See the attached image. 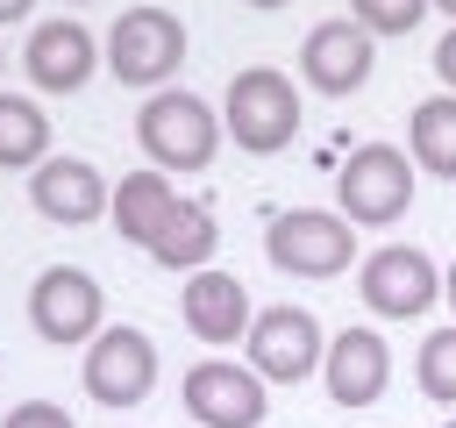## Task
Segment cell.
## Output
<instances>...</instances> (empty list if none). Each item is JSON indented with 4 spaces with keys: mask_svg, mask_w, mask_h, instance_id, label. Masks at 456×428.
<instances>
[{
    "mask_svg": "<svg viewBox=\"0 0 456 428\" xmlns=\"http://www.w3.org/2000/svg\"><path fill=\"white\" fill-rule=\"evenodd\" d=\"M78 378H86L93 407H142L150 385H157V342H150L142 328L114 321V328H100V335L86 342Z\"/></svg>",
    "mask_w": 456,
    "mask_h": 428,
    "instance_id": "obj_8",
    "label": "cell"
},
{
    "mask_svg": "<svg viewBox=\"0 0 456 428\" xmlns=\"http://www.w3.org/2000/svg\"><path fill=\"white\" fill-rule=\"evenodd\" d=\"M178 314H185V328L200 335V342H242L249 335V292H242V278L235 271H214V264H200V271H185V292H178Z\"/></svg>",
    "mask_w": 456,
    "mask_h": 428,
    "instance_id": "obj_15",
    "label": "cell"
},
{
    "mask_svg": "<svg viewBox=\"0 0 456 428\" xmlns=\"http://www.w3.org/2000/svg\"><path fill=\"white\" fill-rule=\"evenodd\" d=\"M178 185L164 178V171H128V178H114V193H107V221L121 228V243H135V250H150L157 235H164V221L178 214Z\"/></svg>",
    "mask_w": 456,
    "mask_h": 428,
    "instance_id": "obj_16",
    "label": "cell"
},
{
    "mask_svg": "<svg viewBox=\"0 0 456 428\" xmlns=\"http://www.w3.org/2000/svg\"><path fill=\"white\" fill-rule=\"evenodd\" d=\"M107 178H100V164H86V157H43L36 171H28V200H36V214L43 221H57V228H86V221H100L107 214Z\"/></svg>",
    "mask_w": 456,
    "mask_h": 428,
    "instance_id": "obj_13",
    "label": "cell"
},
{
    "mask_svg": "<svg viewBox=\"0 0 456 428\" xmlns=\"http://www.w3.org/2000/svg\"><path fill=\"white\" fill-rule=\"evenodd\" d=\"M50 157V114L28 93H0V171H36Z\"/></svg>",
    "mask_w": 456,
    "mask_h": 428,
    "instance_id": "obj_18",
    "label": "cell"
},
{
    "mask_svg": "<svg viewBox=\"0 0 456 428\" xmlns=\"http://www.w3.org/2000/svg\"><path fill=\"white\" fill-rule=\"evenodd\" d=\"M335 200H342L349 228H392L406 214V200H413V157L399 143H356L342 157Z\"/></svg>",
    "mask_w": 456,
    "mask_h": 428,
    "instance_id": "obj_3",
    "label": "cell"
},
{
    "mask_svg": "<svg viewBox=\"0 0 456 428\" xmlns=\"http://www.w3.org/2000/svg\"><path fill=\"white\" fill-rule=\"evenodd\" d=\"M321 385H328V399L335 407H378L385 399V385H392V342L378 335V328H342V335H328V350H321Z\"/></svg>",
    "mask_w": 456,
    "mask_h": 428,
    "instance_id": "obj_10",
    "label": "cell"
},
{
    "mask_svg": "<svg viewBox=\"0 0 456 428\" xmlns=\"http://www.w3.org/2000/svg\"><path fill=\"white\" fill-rule=\"evenodd\" d=\"M93 64H100V43H93V29H78L71 14L28 29V50H21L28 86H43V93H78V86L93 78Z\"/></svg>",
    "mask_w": 456,
    "mask_h": 428,
    "instance_id": "obj_14",
    "label": "cell"
},
{
    "mask_svg": "<svg viewBox=\"0 0 456 428\" xmlns=\"http://www.w3.org/2000/svg\"><path fill=\"white\" fill-rule=\"evenodd\" d=\"M71 7H78V0H71Z\"/></svg>",
    "mask_w": 456,
    "mask_h": 428,
    "instance_id": "obj_28",
    "label": "cell"
},
{
    "mask_svg": "<svg viewBox=\"0 0 456 428\" xmlns=\"http://www.w3.org/2000/svg\"><path fill=\"white\" fill-rule=\"evenodd\" d=\"M428 7H442V14H449V21H456V0H428Z\"/></svg>",
    "mask_w": 456,
    "mask_h": 428,
    "instance_id": "obj_27",
    "label": "cell"
},
{
    "mask_svg": "<svg viewBox=\"0 0 456 428\" xmlns=\"http://www.w3.org/2000/svg\"><path fill=\"white\" fill-rule=\"evenodd\" d=\"M0 428H71V414H64L57 399H21V407H7Z\"/></svg>",
    "mask_w": 456,
    "mask_h": 428,
    "instance_id": "obj_22",
    "label": "cell"
},
{
    "mask_svg": "<svg viewBox=\"0 0 456 428\" xmlns=\"http://www.w3.org/2000/svg\"><path fill=\"white\" fill-rule=\"evenodd\" d=\"M356 292H363V307H370L378 321H413V314H428V307L442 300V271H435L428 250H413V243H385V250L363 257Z\"/></svg>",
    "mask_w": 456,
    "mask_h": 428,
    "instance_id": "obj_7",
    "label": "cell"
},
{
    "mask_svg": "<svg viewBox=\"0 0 456 428\" xmlns=\"http://www.w3.org/2000/svg\"><path fill=\"white\" fill-rule=\"evenodd\" d=\"M242 7H264V14H271V7H285V0H242Z\"/></svg>",
    "mask_w": 456,
    "mask_h": 428,
    "instance_id": "obj_26",
    "label": "cell"
},
{
    "mask_svg": "<svg viewBox=\"0 0 456 428\" xmlns=\"http://www.w3.org/2000/svg\"><path fill=\"white\" fill-rule=\"evenodd\" d=\"M406 143H413V164L435 171V178H456V93H428L406 121Z\"/></svg>",
    "mask_w": 456,
    "mask_h": 428,
    "instance_id": "obj_19",
    "label": "cell"
},
{
    "mask_svg": "<svg viewBox=\"0 0 456 428\" xmlns=\"http://www.w3.org/2000/svg\"><path fill=\"white\" fill-rule=\"evenodd\" d=\"M413 378H420V392H428L435 407H456V321L435 328V335L413 350Z\"/></svg>",
    "mask_w": 456,
    "mask_h": 428,
    "instance_id": "obj_20",
    "label": "cell"
},
{
    "mask_svg": "<svg viewBox=\"0 0 456 428\" xmlns=\"http://www.w3.org/2000/svg\"><path fill=\"white\" fill-rule=\"evenodd\" d=\"M221 136L242 143L249 157H278L292 136H299V86L271 64H249L228 78V100H221Z\"/></svg>",
    "mask_w": 456,
    "mask_h": 428,
    "instance_id": "obj_2",
    "label": "cell"
},
{
    "mask_svg": "<svg viewBox=\"0 0 456 428\" xmlns=\"http://www.w3.org/2000/svg\"><path fill=\"white\" fill-rule=\"evenodd\" d=\"M28 328H36L43 342H57V350L93 342V335L107 328V292H100V278L78 271V264L36 271V285H28Z\"/></svg>",
    "mask_w": 456,
    "mask_h": 428,
    "instance_id": "obj_6",
    "label": "cell"
},
{
    "mask_svg": "<svg viewBox=\"0 0 456 428\" xmlns=\"http://www.w3.org/2000/svg\"><path fill=\"white\" fill-rule=\"evenodd\" d=\"M435 78L456 93V29H442V43H435Z\"/></svg>",
    "mask_w": 456,
    "mask_h": 428,
    "instance_id": "obj_23",
    "label": "cell"
},
{
    "mask_svg": "<svg viewBox=\"0 0 456 428\" xmlns=\"http://www.w3.org/2000/svg\"><path fill=\"white\" fill-rule=\"evenodd\" d=\"M420 14H428V0H349V21L370 36H406V29H420Z\"/></svg>",
    "mask_w": 456,
    "mask_h": 428,
    "instance_id": "obj_21",
    "label": "cell"
},
{
    "mask_svg": "<svg viewBox=\"0 0 456 428\" xmlns=\"http://www.w3.org/2000/svg\"><path fill=\"white\" fill-rule=\"evenodd\" d=\"M214 243H221L214 214H207L200 200H178V214H171L164 235L150 243V264H164V271H200V264L214 257Z\"/></svg>",
    "mask_w": 456,
    "mask_h": 428,
    "instance_id": "obj_17",
    "label": "cell"
},
{
    "mask_svg": "<svg viewBox=\"0 0 456 428\" xmlns=\"http://www.w3.org/2000/svg\"><path fill=\"white\" fill-rule=\"evenodd\" d=\"M442 300H449V314H456V264L442 271Z\"/></svg>",
    "mask_w": 456,
    "mask_h": 428,
    "instance_id": "obj_25",
    "label": "cell"
},
{
    "mask_svg": "<svg viewBox=\"0 0 456 428\" xmlns=\"http://www.w3.org/2000/svg\"><path fill=\"white\" fill-rule=\"evenodd\" d=\"M370 57H378V36H370V29H356L349 14L314 21V29H306V43H299V71H306V86H314V93H328V100L356 93V86L370 78Z\"/></svg>",
    "mask_w": 456,
    "mask_h": 428,
    "instance_id": "obj_12",
    "label": "cell"
},
{
    "mask_svg": "<svg viewBox=\"0 0 456 428\" xmlns=\"http://www.w3.org/2000/svg\"><path fill=\"white\" fill-rule=\"evenodd\" d=\"M185 414L200 428H264V378L249 364L207 357L185 371Z\"/></svg>",
    "mask_w": 456,
    "mask_h": 428,
    "instance_id": "obj_11",
    "label": "cell"
},
{
    "mask_svg": "<svg viewBox=\"0 0 456 428\" xmlns=\"http://www.w3.org/2000/svg\"><path fill=\"white\" fill-rule=\"evenodd\" d=\"M0 64H7V57H0Z\"/></svg>",
    "mask_w": 456,
    "mask_h": 428,
    "instance_id": "obj_29",
    "label": "cell"
},
{
    "mask_svg": "<svg viewBox=\"0 0 456 428\" xmlns=\"http://www.w3.org/2000/svg\"><path fill=\"white\" fill-rule=\"evenodd\" d=\"M100 64L121 78V86H164L178 64H185V21L171 7H128L114 29H107V50Z\"/></svg>",
    "mask_w": 456,
    "mask_h": 428,
    "instance_id": "obj_5",
    "label": "cell"
},
{
    "mask_svg": "<svg viewBox=\"0 0 456 428\" xmlns=\"http://www.w3.org/2000/svg\"><path fill=\"white\" fill-rule=\"evenodd\" d=\"M264 257L292 278H342L349 257H356V228L328 207H285L264 228Z\"/></svg>",
    "mask_w": 456,
    "mask_h": 428,
    "instance_id": "obj_4",
    "label": "cell"
},
{
    "mask_svg": "<svg viewBox=\"0 0 456 428\" xmlns=\"http://www.w3.org/2000/svg\"><path fill=\"white\" fill-rule=\"evenodd\" d=\"M242 342H249V371L264 385L314 378L321 371V350H328V335H321V321L306 307H264V314H249V335Z\"/></svg>",
    "mask_w": 456,
    "mask_h": 428,
    "instance_id": "obj_9",
    "label": "cell"
},
{
    "mask_svg": "<svg viewBox=\"0 0 456 428\" xmlns=\"http://www.w3.org/2000/svg\"><path fill=\"white\" fill-rule=\"evenodd\" d=\"M135 143H142L150 171H164V178L171 171H207L214 150H221V114L185 86H157L135 114Z\"/></svg>",
    "mask_w": 456,
    "mask_h": 428,
    "instance_id": "obj_1",
    "label": "cell"
},
{
    "mask_svg": "<svg viewBox=\"0 0 456 428\" xmlns=\"http://www.w3.org/2000/svg\"><path fill=\"white\" fill-rule=\"evenodd\" d=\"M28 7H36V0H0V21H21Z\"/></svg>",
    "mask_w": 456,
    "mask_h": 428,
    "instance_id": "obj_24",
    "label": "cell"
}]
</instances>
